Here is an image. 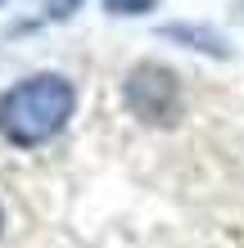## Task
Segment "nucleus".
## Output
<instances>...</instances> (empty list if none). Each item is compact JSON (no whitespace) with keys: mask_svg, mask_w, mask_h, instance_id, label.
Wrapping results in <instances>:
<instances>
[{"mask_svg":"<svg viewBox=\"0 0 244 248\" xmlns=\"http://www.w3.org/2000/svg\"><path fill=\"white\" fill-rule=\"evenodd\" d=\"M73 104H77V95H73V86L64 77H54V72L27 77L23 86H14L0 99V136L9 144H23V149L46 144L73 118Z\"/></svg>","mask_w":244,"mask_h":248,"instance_id":"obj_1","label":"nucleus"},{"mask_svg":"<svg viewBox=\"0 0 244 248\" xmlns=\"http://www.w3.org/2000/svg\"><path fill=\"white\" fill-rule=\"evenodd\" d=\"M0 226H5V212H0Z\"/></svg>","mask_w":244,"mask_h":248,"instance_id":"obj_5","label":"nucleus"},{"mask_svg":"<svg viewBox=\"0 0 244 248\" xmlns=\"http://www.w3.org/2000/svg\"><path fill=\"white\" fill-rule=\"evenodd\" d=\"M127 108L136 113L140 122H149V126H167V122H177V113H181V86L177 77H172L167 68L159 63H140L131 68V77H127Z\"/></svg>","mask_w":244,"mask_h":248,"instance_id":"obj_2","label":"nucleus"},{"mask_svg":"<svg viewBox=\"0 0 244 248\" xmlns=\"http://www.w3.org/2000/svg\"><path fill=\"white\" fill-rule=\"evenodd\" d=\"M109 14H149L154 9V0H104Z\"/></svg>","mask_w":244,"mask_h":248,"instance_id":"obj_3","label":"nucleus"},{"mask_svg":"<svg viewBox=\"0 0 244 248\" xmlns=\"http://www.w3.org/2000/svg\"><path fill=\"white\" fill-rule=\"evenodd\" d=\"M73 9H77V0H46V14H50V18H68Z\"/></svg>","mask_w":244,"mask_h":248,"instance_id":"obj_4","label":"nucleus"}]
</instances>
